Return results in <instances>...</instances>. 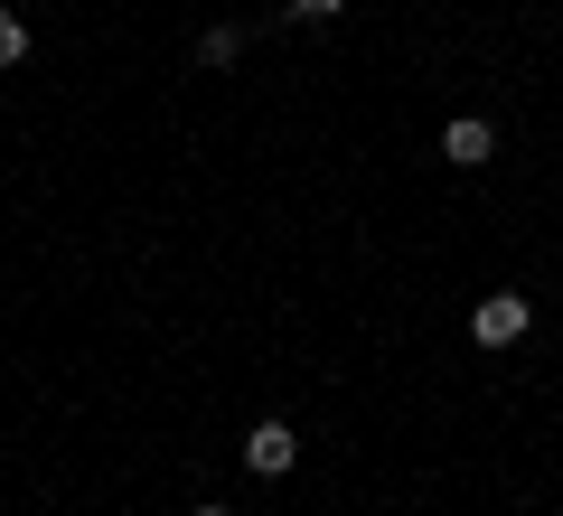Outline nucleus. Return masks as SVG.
<instances>
[{"label": "nucleus", "instance_id": "obj_2", "mask_svg": "<svg viewBox=\"0 0 563 516\" xmlns=\"http://www.w3.org/2000/svg\"><path fill=\"white\" fill-rule=\"evenodd\" d=\"M470 338H479V348H517V338H526V300L517 292L479 300V310H470Z\"/></svg>", "mask_w": 563, "mask_h": 516}, {"label": "nucleus", "instance_id": "obj_5", "mask_svg": "<svg viewBox=\"0 0 563 516\" xmlns=\"http://www.w3.org/2000/svg\"><path fill=\"white\" fill-rule=\"evenodd\" d=\"M29 57V20H20V10H0V66H20Z\"/></svg>", "mask_w": 563, "mask_h": 516}, {"label": "nucleus", "instance_id": "obj_7", "mask_svg": "<svg viewBox=\"0 0 563 516\" xmlns=\"http://www.w3.org/2000/svg\"><path fill=\"white\" fill-rule=\"evenodd\" d=\"M188 516H225V507H188Z\"/></svg>", "mask_w": 563, "mask_h": 516}, {"label": "nucleus", "instance_id": "obj_6", "mask_svg": "<svg viewBox=\"0 0 563 516\" xmlns=\"http://www.w3.org/2000/svg\"><path fill=\"white\" fill-rule=\"evenodd\" d=\"M291 10H301V20H339L347 0H291Z\"/></svg>", "mask_w": 563, "mask_h": 516}, {"label": "nucleus", "instance_id": "obj_4", "mask_svg": "<svg viewBox=\"0 0 563 516\" xmlns=\"http://www.w3.org/2000/svg\"><path fill=\"white\" fill-rule=\"evenodd\" d=\"M244 57V29H207L198 39V66H235Z\"/></svg>", "mask_w": 563, "mask_h": 516}, {"label": "nucleus", "instance_id": "obj_3", "mask_svg": "<svg viewBox=\"0 0 563 516\" xmlns=\"http://www.w3.org/2000/svg\"><path fill=\"white\" fill-rule=\"evenodd\" d=\"M442 160H451V169H479V160H498V132H488L479 113H461V122H442Z\"/></svg>", "mask_w": 563, "mask_h": 516}, {"label": "nucleus", "instance_id": "obj_1", "mask_svg": "<svg viewBox=\"0 0 563 516\" xmlns=\"http://www.w3.org/2000/svg\"><path fill=\"white\" fill-rule=\"evenodd\" d=\"M291 460H301V441H291V422H254V432H244V470H254V479H282Z\"/></svg>", "mask_w": 563, "mask_h": 516}]
</instances>
